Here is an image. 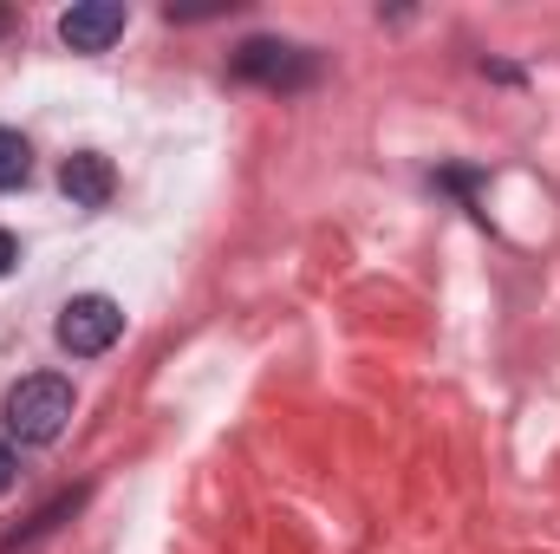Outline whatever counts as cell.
<instances>
[{
  "label": "cell",
  "instance_id": "8992f818",
  "mask_svg": "<svg viewBox=\"0 0 560 554\" xmlns=\"http://www.w3.org/2000/svg\"><path fill=\"white\" fill-rule=\"evenodd\" d=\"M79 503H85V489H72V496H52V503H46V509L33 516V529H26V535H7V542H0V554L33 549V542H39V535H52V529H59L66 516H79Z\"/></svg>",
  "mask_w": 560,
  "mask_h": 554
},
{
  "label": "cell",
  "instance_id": "7a4b0ae2",
  "mask_svg": "<svg viewBox=\"0 0 560 554\" xmlns=\"http://www.w3.org/2000/svg\"><path fill=\"white\" fill-rule=\"evenodd\" d=\"M229 72L242 85H261V92H306V85H319V53L293 46V39H275V33H255V39L235 46Z\"/></svg>",
  "mask_w": 560,
  "mask_h": 554
},
{
  "label": "cell",
  "instance_id": "6da1fadb",
  "mask_svg": "<svg viewBox=\"0 0 560 554\" xmlns=\"http://www.w3.org/2000/svg\"><path fill=\"white\" fill-rule=\"evenodd\" d=\"M72 379L66 372H26L7 399H0V424H7V443H26V450H46L66 437L72 424Z\"/></svg>",
  "mask_w": 560,
  "mask_h": 554
},
{
  "label": "cell",
  "instance_id": "277c9868",
  "mask_svg": "<svg viewBox=\"0 0 560 554\" xmlns=\"http://www.w3.org/2000/svg\"><path fill=\"white\" fill-rule=\"evenodd\" d=\"M125 26H131V13L118 0H85V7H66L59 13V39L72 53H112L125 39Z\"/></svg>",
  "mask_w": 560,
  "mask_h": 554
},
{
  "label": "cell",
  "instance_id": "5b68a950",
  "mask_svg": "<svg viewBox=\"0 0 560 554\" xmlns=\"http://www.w3.org/2000/svg\"><path fill=\"white\" fill-rule=\"evenodd\" d=\"M59 189H66L72 209H112L118 170H112V157H98V150H72V157L59 163Z\"/></svg>",
  "mask_w": 560,
  "mask_h": 554
},
{
  "label": "cell",
  "instance_id": "3957f363",
  "mask_svg": "<svg viewBox=\"0 0 560 554\" xmlns=\"http://www.w3.org/2000/svg\"><path fill=\"white\" fill-rule=\"evenodd\" d=\"M52 339L72 359H98V353H112L125 339V307L112 293H72L59 307V320H52Z\"/></svg>",
  "mask_w": 560,
  "mask_h": 554
},
{
  "label": "cell",
  "instance_id": "9c48e42d",
  "mask_svg": "<svg viewBox=\"0 0 560 554\" xmlns=\"http://www.w3.org/2000/svg\"><path fill=\"white\" fill-rule=\"evenodd\" d=\"M13 262H20V242H13V229H0V275H13Z\"/></svg>",
  "mask_w": 560,
  "mask_h": 554
},
{
  "label": "cell",
  "instance_id": "30bf717a",
  "mask_svg": "<svg viewBox=\"0 0 560 554\" xmlns=\"http://www.w3.org/2000/svg\"><path fill=\"white\" fill-rule=\"evenodd\" d=\"M0 33H13V7H0Z\"/></svg>",
  "mask_w": 560,
  "mask_h": 554
},
{
  "label": "cell",
  "instance_id": "ba28073f",
  "mask_svg": "<svg viewBox=\"0 0 560 554\" xmlns=\"http://www.w3.org/2000/svg\"><path fill=\"white\" fill-rule=\"evenodd\" d=\"M13 476H20V457H13V443H7V437H0V496H7V489H13Z\"/></svg>",
  "mask_w": 560,
  "mask_h": 554
},
{
  "label": "cell",
  "instance_id": "52a82bcc",
  "mask_svg": "<svg viewBox=\"0 0 560 554\" xmlns=\"http://www.w3.org/2000/svg\"><path fill=\"white\" fill-rule=\"evenodd\" d=\"M26 176H33V143L20 138L13 125H0V196L26 189Z\"/></svg>",
  "mask_w": 560,
  "mask_h": 554
}]
</instances>
